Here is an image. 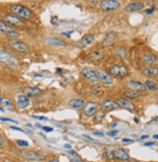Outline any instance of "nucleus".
Wrapping results in <instances>:
<instances>
[{
	"label": "nucleus",
	"instance_id": "obj_18",
	"mask_svg": "<svg viewBox=\"0 0 158 162\" xmlns=\"http://www.w3.org/2000/svg\"><path fill=\"white\" fill-rule=\"evenodd\" d=\"M116 102H117L118 106H122L126 109H129V110H134L135 109V106L133 104V102H131L130 101H127L125 99H122V98H117L116 100Z\"/></svg>",
	"mask_w": 158,
	"mask_h": 162
},
{
	"label": "nucleus",
	"instance_id": "obj_13",
	"mask_svg": "<svg viewBox=\"0 0 158 162\" xmlns=\"http://www.w3.org/2000/svg\"><path fill=\"white\" fill-rule=\"evenodd\" d=\"M112 153H113V156L119 161H130V159H131L128 152L122 149H117L113 150Z\"/></svg>",
	"mask_w": 158,
	"mask_h": 162
},
{
	"label": "nucleus",
	"instance_id": "obj_10",
	"mask_svg": "<svg viewBox=\"0 0 158 162\" xmlns=\"http://www.w3.org/2000/svg\"><path fill=\"white\" fill-rule=\"evenodd\" d=\"M93 40H94V34H92V33L85 34L81 39H79L77 41L75 46L77 48H85L86 46H88L89 44H91Z\"/></svg>",
	"mask_w": 158,
	"mask_h": 162
},
{
	"label": "nucleus",
	"instance_id": "obj_25",
	"mask_svg": "<svg viewBox=\"0 0 158 162\" xmlns=\"http://www.w3.org/2000/svg\"><path fill=\"white\" fill-rule=\"evenodd\" d=\"M143 73L146 75V76L153 77V76H156L157 75L158 69H157V67H147L143 70Z\"/></svg>",
	"mask_w": 158,
	"mask_h": 162
},
{
	"label": "nucleus",
	"instance_id": "obj_36",
	"mask_svg": "<svg viewBox=\"0 0 158 162\" xmlns=\"http://www.w3.org/2000/svg\"><path fill=\"white\" fill-rule=\"evenodd\" d=\"M40 127H41V126H40ZM41 128L44 130V131H46V132H51V131H53V128H50V127H44V126H42Z\"/></svg>",
	"mask_w": 158,
	"mask_h": 162
},
{
	"label": "nucleus",
	"instance_id": "obj_14",
	"mask_svg": "<svg viewBox=\"0 0 158 162\" xmlns=\"http://www.w3.org/2000/svg\"><path fill=\"white\" fill-rule=\"evenodd\" d=\"M100 106H102V108L105 111H110V110H113V109L117 108L118 104H117V102L115 101H113V100L106 99L100 104Z\"/></svg>",
	"mask_w": 158,
	"mask_h": 162
},
{
	"label": "nucleus",
	"instance_id": "obj_11",
	"mask_svg": "<svg viewBox=\"0 0 158 162\" xmlns=\"http://www.w3.org/2000/svg\"><path fill=\"white\" fill-rule=\"evenodd\" d=\"M97 104L94 102H87L86 104H84V114H85L87 117H91V116L95 115L96 112H97Z\"/></svg>",
	"mask_w": 158,
	"mask_h": 162
},
{
	"label": "nucleus",
	"instance_id": "obj_42",
	"mask_svg": "<svg viewBox=\"0 0 158 162\" xmlns=\"http://www.w3.org/2000/svg\"><path fill=\"white\" fill-rule=\"evenodd\" d=\"M148 138V136L147 135H143V136H141V139H143H143H147Z\"/></svg>",
	"mask_w": 158,
	"mask_h": 162
},
{
	"label": "nucleus",
	"instance_id": "obj_44",
	"mask_svg": "<svg viewBox=\"0 0 158 162\" xmlns=\"http://www.w3.org/2000/svg\"><path fill=\"white\" fill-rule=\"evenodd\" d=\"M49 162H59V161L57 160V159H52V160H50Z\"/></svg>",
	"mask_w": 158,
	"mask_h": 162
},
{
	"label": "nucleus",
	"instance_id": "obj_31",
	"mask_svg": "<svg viewBox=\"0 0 158 162\" xmlns=\"http://www.w3.org/2000/svg\"><path fill=\"white\" fill-rule=\"evenodd\" d=\"M104 115L105 114H104V112H99V114H98L97 118H96V120H97V121H102V119H104Z\"/></svg>",
	"mask_w": 158,
	"mask_h": 162
},
{
	"label": "nucleus",
	"instance_id": "obj_33",
	"mask_svg": "<svg viewBox=\"0 0 158 162\" xmlns=\"http://www.w3.org/2000/svg\"><path fill=\"white\" fill-rule=\"evenodd\" d=\"M68 153H69V154H71V155H73V156H76V157H79V155H78V153H77V152L76 151H75V150H71V149H70V150H68Z\"/></svg>",
	"mask_w": 158,
	"mask_h": 162
},
{
	"label": "nucleus",
	"instance_id": "obj_43",
	"mask_svg": "<svg viewBox=\"0 0 158 162\" xmlns=\"http://www.w3.org/2000/svg\"><path fill=\"white\" fill-rule=\"evenodd\" d=\"M63 147H65V149H70V145H65Z\"/></svg>",
	"mask_w": 158,
	"mask_h": 162
},
{
	"label": "nucleus",
	"instance_id": "obj_39",
	"mask_svg": "<svg viewBox=\"0 0 158 162\" xmlns=\"http://www.w3.org/2000/svg\"><path fill=\"white\" fill-rule=\"evenodd\" d=\"M94 134H95V135L100 136V137H104V134H102V133H100V132H94Z\"/></svg>",
	"mask_w": 158,
	"mask_h": 162
},
{
	"label": "nucleus",
	"instance_id": "obj_37",
	"mask_svg": "<svg viewBox=\"0 0 158 162\" xmlns=\"http://www.w3.org/2000/svg\"><path fill=\"white\" fill-rule=\"evenodd\" d=\"M33 117L36 118V119H39V120H47V118L44 117V116H36V115H34Z\"/></svg>",
	"mask_w": 158,
	"mask_h": 162
},
{
	"label": "nucleus",
	"instance_id": "obj_27",
	"mask_svg": "<svg viewBox=\"0 0 158 162\" xmlns=\"http://www.w3.org/2000/svg\"><path fill=\"white\" fill-rule=\"evenodd\" d=\"M145 88L149 89V90H151V91H156L157 90V85L151 80H145Z\"/></svg>",
	"mask_w": 158,
	"mask_h": 162
},
{
	"label": "nucleus",
	"instance_id": "obj_34",
	"mask_svg": "<svg viewBox=\"0 0 158 162\" xmlns=\"http://www.w3.org/2000/svg\"><path fill=\"white\" fill-rule=\"evenodd\" d=\"M118 134V131H110V132H108V133H107V135L108 136H110V137H114L115 135H117Z\"/></svg>",
	"mask_w": 158,
	"mask_h": 162
},
{
	"label": "nucleus",
	"instance_id": "obj_49",
	"mask_svg": "<svg viewBox=\"0 0 158 162\" xmlns=\"http://www.w3.org/2000/svg\"><path fill=\"white\" fill-rule=\"evenodd\" d=\"M4 162H9V161H4Z\"/></svg>",
	"mask_w": 158,
	"mask_h": 162
},
{
	"label": "nucleus",
	"instance_id": "obj_22",
	"mask_svg": "<svg viewBox=\"0 0 158 162\" xmlns=\"http://www.w3.org/2000/svg\"><path fill=\"white\" fill-rule=\"evenodd\" d=\"M141 61L145 65H149V63H152L155 61V57L154 55L150 54V53H145L141 56Z\"/></svg>",
	"mask_w": 158,
	"mask_h": 162
},
{
	"label": "nucleus",
	"instance_id": "obj_4",
	"mask_svg": "<svg viewBox=\"0 0 158 162\" xmlns=\"http://www.w3.org/2000/svg\"><path fill=\"white\" fill-rule=\"evenodd\" d=\"M8 43L11 48H13L15 51L19 52V53H27V52L29 51L28 46H27L26 43L22 42V41H20V40L12 38V39H9Z\"/></svg>",
	"mask_w": 158,
	"mask_h": 162
},
{
	"label": "nucleus",
	"instance_id": "obj_41",
	"mask_svg": "<svg viewBox=\"0 0 158 162\" xmlns=\"http://www.w3.org/2000/svg\"><path fill=\"white\" fill-rule=\"evenodd\" d=\"M154 145V143H152V142H148V143H145V145Z\"/></svg>",
	"mask_w": 158,
	"mask_h": 162
},
{
	"label": "nucleus",
	"instance_id": "obj_40",
	"mask_svg": "<svg viewBox=\"0 0 158 162\" xmlns=\"http://www.w3.org/2000/svg\"><path fill=\"white\" fill-rule=\"evenodd\" d=\"M123 142H128V143H133L134 142V141L133 140H130V139H123Z\"/></svg>",
	"mask_w": 158,
	"mask_h": 162
},
{
	"label": "nucleus",
	"instance_id": "obj_15",
	"mask_svg": "<svg viewBox=\"0 0 158 162\" xmlns=\"http://www.w3.org/2000/svg\"><path fill=\"white\" fill-rule=\"evenodd\" d=\"M127 86L128 88H130L131 90H135V91H139V92H141V91L145 90V84L141 83L139 81H136V80H130L127 82Z\"/></svg>",
	"mask_w": 158,
	"mask_h": 162
},
{
	"label": "nucleus",
	"instance_id": "obj_38",
	"mask_svg": "<svg viewBox=\"0 0 158 162\" xmlns=\"http://www.w3.org/2000/svg\"><path fill=\"white\" fill-rule=\"evenodd\" d=\"M153 11H154V8L152 7V8H150V9H148V10H146V11H145V14H147V15H148V14H151Z\"/></svg>",
	"mask_w": 158,
	"mask_h": 162
},
{
	"label": "nucleus",
	"instance_id": "obj_24",
	"mask_svg": "<svg viewBox=\"0 0 158 162\" xmlns=\"http://www.w3.org/2000/svg\"><path fill=\"white\" fill-rule=\"evenodd\" d=\"M123 96L129 98V99H136V98H139V96H141V92L129 89L128 91H125V92L123 93Z\"/></svg>",
	"mask_w": 158,
	"mask_h": 162
},
{
	"label": "nucleus",
	"instance_id": "obj_7",
	"mask_svg": "<svg viewBox=\"0 0 158 162\" xmlns=\"http://www.w3.org/2000/svg\"><path fill=\"white\" fill-rule=\"evenodd\" d=\"M3 20L7 22L8 24L13 26H20L22 24H24V22L20 19L19 17H17L16 15H11V14H6L3 16Z\"/></svg>",
	"mask_w": 158,
	"mask_h": 162
},
{
	"label": "nucleus",
	"instance_id": "obj_2",
	"mask_svg": "<svg viewBox=\"0 0 158 162\" xmlns=\"http://www.w3.org/2000/svg\"><path fill=\"white\" fill-rule=\"evenodd\" d=\"M11 11L17 17L24 18V19H29L32 16V13H31V11L28 8H26V7L22 5H18V4L11 7Z\"/></svg>",
	"mask_w": 158,
	"mask_h": 162
},
{
	"label": "nucleus",
	"instance_id": "obj_20",
	"mask_svg": "<svg viewBox=\"0 0 158 162\" xmlns=\"http://www.w3.org/2000/svg\"><path fill=\"white\" fill-rule=\"evenodd\" d=\"M115 38H116V34L115 33H114V32H108L106 34V36H105L104 40L102 41V46H104V47L110 46V45L113 44Z\"/></svg>",
	"mask_w": 158,
	"mask_h": 162
},
{
	"label": "nucleus",
	"instance_id": "obj_30",
	"mask_svg": "<svg viewBox=\"0 0 158 162\" xmlns=\"http://www.w3.org/2000/svg\"><path fill=\"white\" fill-rule=\"evenodd\" d=\"M90 57H92V59H94V60H100V57H102V55H100V52H93L92 55H91Z\"/></svg>",
	"mask_w": 158,
	"mask_h": 162
},
{
	"label": "nucleus",
	"instance_id": "obj_26",
	"mask_svg": "<svg viewBox=\"0 0 158 162\" xmlns=\"http://www.w3.org/2000/svg\"><path fill=\"white\" fill-rule=\"evenodd\" d=\"M1 106L5 108H13V102L11 99L9 98H3L2 99V102H1Z\"/></svg>",
	"mask_w": 158,
	"mask_h": 162
},
{
	"label": "nucleus",
	"instance_id": "obj_28",
	"mask_svg": "<svg viewBox=\"0 0 158 162\" xmlns=\"http://www.w3.org/2000/svg\"><path fill=\"white\" fill-rule=\"evenodd\" d=\"M114 53H115L116 55H118L119 57L124 58V57L126 56V50L122 47H115V49H114Z\"/></svg>",
	"mask_w": 158,
	"mask_h": 162
},
{
	"label": "nucleus",
	"instance_id": "obj_47",
	"mask_svg": "<svg viewBox=\"0 0 158 162\" xmlns=\"http://www.w3.org/2000/svg\"><path fill=\"white\" fill-rule=\"evenodd\" d=\"M73 162H83V161H80V160H73Z\"/></svg>",
	"mask_w": 158,
	"mask_h": 162
},
{
	"label": "nucleus",
	"instance_id": "obj_17",
	"mask_svg": "<svg viewBox=\"0 0 158 162\" xmlns=\"http://www.w3.org/2000/svg\"><path fill=\"white\" fill-rule=\"evenodd\" d=\"M17 104L18 108L20 109H24L28 106L29 104V100L26 95H19L17 97Z\"/></svg>",
	"mask_w": 158,
	"mask_h": 162
},
{
	"label": "nucleus",
	"instance_id": "obj_29",
	"mask_svg": "<svg viewBox=\"0 0 158 162\" xmlns=\"http://www.w3.org/2000/svg\"><path fill=\"white\" fill-rule=\"evenodd\" d=\"M16 143H17L19 145H20V147H28V145H29L28 142L24 141V140H17V141H16Z\"/></svg>",
	"mask_w": 158,
	"mask_h": 162
},
{
	"label": "nucleus",
	"instance_id": "obj_19",
	"mask_svg": "<svg viewBox=\"0 0 158 162\" xmlns=\"http://www.w3.org/2000/svg\"><path fill=\"white\" fill-rule=\"evenodd\" d=\"M42 91L37 87H26L24 89V94L26 97H34V96H37L41 94Z\"/></svg>",
	"mask_w": 158,
	"mask_h": 162
},
{
	"label": "nucleus",
	"instance_id": "obj_23",
	"mask_svg": "<svg viewBox=\"0 0 158 162\" xmlns=\"http://www.w3.org/2000/svg\"><path fill=\"white\" fill-rule=\"evenodd\" d=\"M69 104L70 106L75 109H79L81 108H83L84 106V100L82 99H73L69 101Z\"/></svg>",
	"mask_w": 158,
	"mask_h": 162
},
{
	"label": "nucleus",
	"instance_id": "obj_3",
	"mask_svg": "<svg viewBox=\"0 0 158 162\" xmlns=\"http://www.w3.org/2000/svg\"><path fill=\"white\" fill-rule=\"evenodd\" d=\"M20 157L26 161H43L45 159L44 154L39 151H34V150L22 151L20 153Z\"/></svg>",
	"mask_w": 158,
	"mask_h": 162
},
{
	"label": "nucleus",
	"instance_id": "obj_6",
	"mask_svg": "<svg viewBox=\"0 0 158 162\" xmlns=\"http://www.w3.org/2000/svg\"><path fill=\"white\" fill-rule=\"evenodd\" d=\"M120 7L117 0H104L100 3V8L104 11H114Z\"/></svg>",
	"mask_w": 158,
	"mask_h": 162
},
{
	"label": "nucleus",
	"instance_id": "obj_46",
	"mask_svg": "<svg viewBox=\"0 0 158 162\" xmlns=\"http://www.w3.org/2000/svg\"><path fill=\"white\" fill-rule=\"evenodd\" d=\"M135 122H136V123H138V122H139L138 118H135Z\"/></svg>",
	"mask_w": 158,
	"mask_h": 162
},
{
	"label": "nucleus",
	"instance_id": "obj_21",
	"mask_svg": "<svg viewBox=\"0 0 158 162\" xmlns=\"http://www.w3.org/2000/svg\"><path fill=\"white\" fill-rule=\"evenodd\" d=\"M46 41L49 44L51 45H55V46H66L67 43L65 41L59 39V38H57V37H48Z\"/></svg>",
	"mask_w": 158,
	"mask_h": 162
},
{
	"label": "nucleus",
	"instance_id": "obj_5",
	"mask_svg": "<svg viewBox=\"0 0 158 162\" xmlns=\"http://www.w3.org/2000/svg\"><path fill=\"white\" fill-rule=\"evenodd\" d=\"M109 73H111L112 75L116 77H125L127 76L128 73H129V70H128L127 67L123 65H111L110 67L108 68Z\"/></svg>",
	"mask_w": 158,
	"mask_h": 162
},
{
	"label": "nucleus",
	"instance_id": "obj_12",
	"mask_svg": "<svg viewBox=\"0 0 158 162\" xmlns=\"http://www.w3.org/2000/svg\"><path fill=\"white\" fill-rule=\"evenodd\" d=\"M0 31L3 33L7 34V35L13 36V37H18L19 36V32L16 31L15 29H13L11 26H9L8 24H6L5 22L0 20Z\"/></svg>",
	"mask_w": 158,
	"mask_h": 162
},
{
	"label": "nucleus",
	"instance_id": "obj_9",
	"mask_svg": "<svg viewBox=\"0 0 158 162\" xmlns=\"http://www.w3.org/2000/svg\"><path fill=\"white\" fill-rule=\"evenodd\" d=\"M96 72H97L99 80L102 81L104 84H106V85H110V84H112L113 78L109 75V73H107L106 71H104V70H102V69H98Z\"/></svg>",
	"mask_w": 158,
	"mask_h": 162
},
{
	"label": "nucleus",
	"instance_id": "obj_32",
	"mask_svg": "<svg viewBox=\"0 0 158 162\" xmlns=\"http://www.w3.org/2000/svg\"><path fill=\"white\" fill-rule=\"evenodd\" d=\"M0 121H8V122H14V123H18V121L13 120L11 118H4V117H0Z\"/></svg>",
	"mask_w": 158,
	"mask_h": 162
},
{
	"label": "nucleus",
	"instance_id": "obj_8",
	"mask_svg": "<svg viewBox=\"0 0 158 162\" xmlns=\"http://www.w3.org/2000/svg\"><path fill=\"white\" fill-rule=\"evenodd\" d=\"M81 73H82V75H83V76L85 77L86 79H88L89 81L94 82V83H96V82L99 81L97 72H96V70L92 69V68H90V67H84L83 69L81 70Z\"/></svg>",
	"mask_w": 158,
	"mask_h": 162
},
{
	"label": "nucleus",
	"instance_id": "obj_16",
	"mask_svg": "<svg viewBox=\"0 0 158 162\" xmlns=\"http://www.w3.org/2000/svg\"><path fill=\"white\" fill-rule=\"evenodd\" d=\"M143 8V4L141 2H133V3L129 4L124 8V12L126 13H131V12H137Z\"/></svg>",
	"mask_w": 158,
	"mask_h": 162
},
{
	"label": "nucleus",
	"instance_id": "obj_48",
	"mask_svg": "<svg viewBox=\"0 0 158 162\" xmlns=\"http://www.w3.org/2000/svg\"><path fill=\"white\" fill-rule=\"evenodd\" d=\"M132 162H141V161H132Z\"/></svg>",
	"mask_w": 158,
	"mask_h": 162
},
{
	"label": "nucleus",
	"instance_id": "obj_45",
	"mask_svg": "<svg viewBox=\"0 0 158 162\" xmlns=\"http://www.w3.org/2000/svg\"><path fill=\"white\" fill-rule=\"evenodd\" d=\"M2 99H3V98H2V96L0 95V104H1V102H2Z\"/></svg>",
	"mask_w": 158,
	"mask_h": 162
},
{
	"label": "nucleus",
	"instance_id": "obj_1",
	"mask_svg": "<svg viewBox=\"0 0 158 162\" xmlns=\"http://www.w3.org/2000/svg\"><path fill=\"white\" fill-rule=\"evenodd\" d=\"M0 63H4L8 67H14L18 65V59L7 50L0 49Z\"/></svg>",
	"mask_w": 158,
	"mask_h": 162
},
{
	"label": "nucleus",
	"instance_id": "obj_35",
	"mask_svg": "<svg viewBox=\"0 0 158 162\" xmlns=\"http://www.w3.org/2000/svg\"><path fill=\"white\" fill-rule=\"evenodd\" d=\"M4 145H5V141H4V138L0 135V147H4Z\"/></svg>",
	"mask_w": 158,
	"mask_h": 162
}]
</instances>
